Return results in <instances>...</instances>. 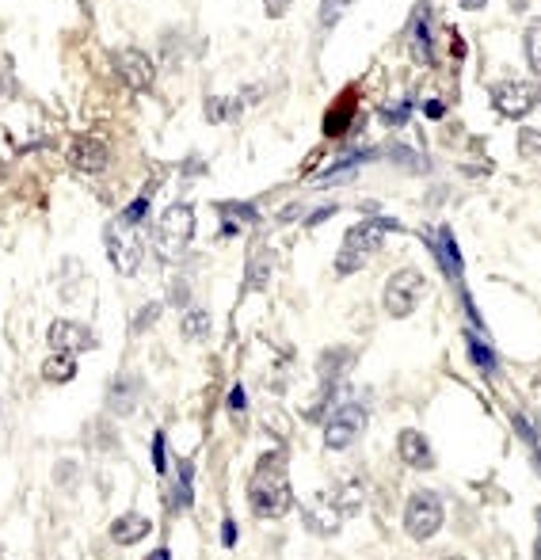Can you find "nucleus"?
Instances as JSON below:
<instances>
[{
  "label": "nucleus",
  "instance_id": "obj_4",
  "mask_svg": "<svg viewBox=\"0 0 541 560\" xmlns=\"http://www.w3.org/2000/svg\"><path fill=\"white\" fill-rule=\"evenodd\" d=\"M103 244H107V260H111V267L119 275H138L141 267V255H145V244H141V236L134 225H122L119 218L103 229Z\"/></svg>",
  "mask_w": 541,
  "mask_h": 560
},
{
  "label": "nucleus",
  "instance_id": "obj_31",
  "mask_svg": "<svg viewBox=\"0 0 541 560\" xmlns=\"http://www.w3.org/2000/svg\"><path fill=\"white\" fill-rule=\"evenodd\" d=\"M518 153L526 161H541V130H518Z\"/></svg>",
  "mask_w": 541,
  "mask_h": 560
},
{
  "label": "nucleus",
  "instance_id": "obj_34",
  "mask_svg": "<svg viewBox=\"0 0 541 560\" xmlns=\"http://www.w3.org/2000/svg\"><path fill=\"white\" fill-rule=\"evenodd\" d=\"M229 408H233V416H241L244 408H248V393H244V385H233V393H229Z\"/></svg>",
  "mask_w": 541,
  "mask_h": 560
},
{
  "label": "nucleus",
  "instance_id": "obj_35",
  "mask_svg": "<svg viewBox=\"0 0 541 560\" xmlns=\"http://www.w3.org/2000/svg\"><path fill=\"white\" fill-rule=\"evenodd\" d=\"M153 465H157V472L168 469V458H164V430H157V435H153Z\"/></svg>",
  "mask_w": 541,
  "mask_h": 560
},
{
  "label": "nucleus",
  "instance_id": "obj_17",
  "mask_svg": "<svg viewBox=\"0 0 541 560\" xmlns=\"http://www.w3.org/2000/svg\"><path fill=\"white\" fill-rule=\"evenodd\" d=\"M339 523H343V514L332 507L328 495H317V500L306 507V526L313 534H320V537H332L339 530Z\"/></svg>",
  "mask_w": 541,
  "mask_h": 560
},
{
  "label": "nucleus",
  "instance_id": "obj_9",
  "mask_svg": "<svg viewBox=\"0 0 541 560\" xmlns=\"http://www.w3.org/2000/svg\"><path fill=\"white\" fill-rule=\"evenodd\" d=\"M115 69L122 77V84L130 92H149L153 88V80H157V69H153V57H149L145 50L138 47H126L115 54Z\"/></svg>",
  "mask_w": 541,
  "mask_h": 560
},
{
  "label": "nucleus",
  "instance_id": "obj_12",
  "mask_svg": "<svg viewBox=\"0 0 541 560\" xmlns=\"http://www.w3.org/2000/svg\"><path fill=\"white\" fill-rule=\"evenodd\" d=\"M427 244H431V252H435V260H439V267H442V275L450 278V283H462L465 264H462V252H458V241H453V233H450L446 225L431 229V233H427Z\"/></svg>",
  "mask_w": 541,
  "mask_h": 560
},
{
  "label": "nucleus",
  "instance_id": "obj_16",
  "mask_svg": "<svg viewBox=\"0 0 541 560\" xmlns=\"http://www.w3.org/2000/svg\"><path fill=\"white\" fill-rule=\"evenodd\" d=\"M397 454H401L404 465H412V469H431V465H435V454H431L427 439L420 435V430H412V427H404L397 435Z\"/></svg>",
  "mask_w": 541,
  "mask_h": 560
},
{
  "label": "nucleus",
  "instance_id": "obj_10",
  "mask_svg": "<svg viewBox=\"0 0 541 560\" xmlns=\"http://www.w3.org/2000/svg\"><path fill=\"white\" fill-rule=\"evenodd\" d=\"M47 339H50V347L61 351V355H80V351H96L99 347V339H96V332L88 325H80V320H65V316L50 325Z\"/></svg>",
  "mask_w": 541,
  "mask_h": 560
},
{
  "label": "nucleus",
  "instance_id": "obj_24",
  "mask_svg": "<svg viewBox=\"0 0 541 560\" xmlns=\"http://www.w3.org/2000/svg\"><path fill=\"white\" fill-rule=\"evenodd\" d=\"M465 343H469V358H473V362H477V370L492 374V370H495V351H492V347H488V343H484V339H481L477 332H473V328L465 332Z\"/></svg>",
  "mask_w": 541,
  "mask_h": 560
},
{
  "label": "nucleus",
  "instance_id": "obj_1",
  "mask_svg": "<svg viewBox=\"0 0 541 560\" xmlns=\"http://www.w3.org/2000/svg\"><path fill=\"white\" fill-rule=\"evenodd\" d=\"M248 507L259 519H283L294 507V488H290L283 450H267V454L255 461L252 481H248Z\"/></svg>",
  "mask_w": 541,
  "mask_h": 560
},
{
  "label": "nucleus",
  "instance_id": "obj_6",
  "mask_svg": "<svg viewBox=\"0 0 541 560\" xmlns=\"http://www.w3.org/2000/svg\"><path fill=\"white\" fill-rule=\"evenodd\" d=\"M427 290V278L416 271V267H401L389 275V283H385V313L389 316H412V309L420 306V297Z\"/></svg>",
  "mask_w": 541,
  "mask_h": 560
},
{
  "label": "nucleus",
  "instance_id": "obj_33",
  "mask_svg": "<svg viewBox=\"0 0 541 560\" xmlns=\"http://www.w3.org/2000/svg\"><path fill=\"white\" fill-rule=\"evenodd\" d=\"M168 301H172V306H176V309H191V306H187V301H191V286L183 283V278H176V283H172Z\"/></svg>",
  "mask_w": 541,
  "mask_h": 560
},
{
  "label": "nucleus",
  "instance_id": "obj_38",
  "mask_svg": "<svg viewBox=\"0 0 541 560\" xmlns=\"http://www.w3.org/2000/svg\"><path fill=\"white\" fill-rule=\"evenodd\" d=\"M332 213H336V206H320L317 213H309V218H306V225L313 229V225H320V222H328V218H332Z\"/></svg>",
  "mask_w": 541,
  "mask_h": 560
},
{
  "label": "nucleus",
  "instance_id": "obj_42",
  "mask_svg": "<svg viewBox=\"0 0 541 560\" xmlns=\"http://www.w3.org/2000/svg\"><path fill=\"white\" fill-rule=\"evenodd\" d=\"M450 560H465V556H450Z\"/></svg>",
  "mask_w": 541,
  "mask_h": 560
},
{
  "label": "nucleus",
  "instance_id": "obj_21",
  "mask_svg": "<svg viewBox=\"0 0 541 560\" xmlns=\"http://www.w3.org/2000/svg\"><path fill=\"white\" fill-rule=\"evenodd\" d=\"M244 96H233V99H225V96H206V122H229V119H236L244 111Z\"/></svg>",
  "mask_w": 541,
  "mask_h": 560
},
{
  "label": "nucleus",
  "instance_id": "obj_25",
  "mask_svg": "<svg viewBox=\"0 0 541 560\" xmlns=\"http://www.w3.org/2000/svg\"><path fill=\"white\" fill-rule=\"evenodd\" d=\"M523 54H526V66L534 69V77H541V19L526 27L523 35Z\"/></svg>",
  "mask_w": 541,
  "mask_h": 560
},
{
  "label": "nucleus",
  "instance_id": "obj_7",
  "mask_svg": "<svg viewBox=\"0 0 541 560\" xmlns=\"http://www.w3.org/2000/svg\"><path fill=\"white\" fill-rule=\"evenodd\" d=\"M366 427V408L362 404H339L324 423V446L328 450H348Z\"/></svg>",
  "mask_w": 541,
  "mask_h": 560
},
{
  "label": "nucleus",
  "instance_id": "obj_37",
  "mask_svg": "<svg viewBox=\"0 0 541 560\" xmlns=\"http://www.w3.org/2000/svg\"><path fill=\"white\" fill-rule=\"evenodd\" d=\"M423 115H427V119H442V115H446V103H442V99H427V103H423Z\"/></svg>",
  "mask_w": 541,
  "mask_h": 560
},
{
  "label": "nucleus",
  "instance_id": "obj_32",
  "mask_svg": "<svg viewBox=\"0 0 541 560\" xmlns=\"http://www.w3.org/2000/svg\"><path fill=\"white\" fill-rule=\"evenodd\" d=\"M157 320H161V301H149V306L138 309V316H134V325H130V328H134V332H145L149 325H157Z\"/></svg>",
  "mask_w": 541,
  "mask_h": 560
},
{
  "label": "nucleus",
  "instance_id": "obj_22",
  "mask_svg": "<svg viewBox=\"0 0 541 560\" xmlns=\"http://www.w3.org/2000/svg\"><path fill=\"white\" fill-rule=\"evenodd\" d=\"M328 500H332V507H336L339 514H355V511L362 507V500H366V492H362L359 481H348V484H339V488L328 495Z\"/></svg>",
  "mask_w": 541,
  "mask_h": 560
},
{
  "label": "nucleus",
  "instance_id": "obj_36",
  "mask_svg": "<svg viewBox=\"0 0 541 560\" xmlns=\"http://www.w3.org/2000/svg\"><path fill=\"white\" fill-rule=\"evenodd\" d=\"M290 5H294V0H264V8H267V16H271V19L286 16V12H290Z\"/></svg>",
  "mask_w": 541,
  "mask_h": 560
},
{
  "label": "nucleus",
  "instance_id": "obj_13",
  "mask_svg": "<svg viewBox=\"0 0 541 560\" xmlns=\"http://www.w3.org/2000/svg\"><path fill=\"white\" fill-rule=\"evenodd\" d=\"M149 534H153V519L141 514V511H126L107 526V537H111L115 545H138V542H145Z\"/></svg>",
  "mask_w": 541,
  "mask_h": 560
},
{
  "label": "nucleus",
  "instance_id": "obj_41",
  "mask_svg": "<svg viewBox=\"0 0 541 560\" xmlns=\"http://www.w3.org/2000/svg\"><path fill=\"white\" fill-rule=\"evenodd\" d=\"M537 526H541V507H537ZM537 560H541V542H537V553H534Z\"/></svg>",
  "mask_w": 541,
  "mask_h": 560
},
{
  "label": "nucleus",
  "instance_id": "obj_5",
  "mask_svg": "<svg viewBox=\"0 0 541 560\" xmlns=\"http://www.w3.org/2000/svg\"><path fill=\"white\" fill-rule=\"evenodd\" d=\"M442 519H446V511H442V500H439L435 492L420 488V492L408 495V503H404V530H408V537L427 542V537L439 534Z\"/></svg>",
  "mask_w": 541,
  "mask_h": 560
},
{
  "label": "nucleus",
  "instance_id": "obj_19",
  "mask_svg": "<svg viewBox=\"0 0 541 560\" xmlns=\"http://www.w3.org/2000/svg\"><path fill=\"white\" fill-rule=\"evenodd\" d=\"M271 267H275V260H271V252L267 248H259V252H252V260H248V275H244V290H267V283H271Z\"/></svg>",
  "mask_w": 541,
  "mask_h": 560
},
{
  "label": "nucleus",
  "instance_id": "obj_15",
  "mask_svg": "<svg viewBox=\"0 0 541 560\" xmlns=\"http://www.w3.org/2000/svg\"><path fill=\"white\" fill-rule=\"evenodd\" d=\"M412 54H416V61H423V66L435 61V16H431V5H416V16H412Z\"/></svg>",
  "mask_w": 541,
  "mask_h": 560
},
{
  "label": "nucleus",
  "instance_id": "obj_8",
  "mask_svg": "<svg viewBox=\"0 0 541 560\" xmlns=\"http://www.w3.org/2000/svg\"><path fill=\"white\" fill-rule=\"evenodd\" d=\"M537 99H541V92L534 88L530 80H500V84H492V107L504 119H523Z\"/></svg>",
  "mask_w": 541,
  "mask_h": 560
},
{
  "label": "nucleus",
  "instance_id": "obj_23",
  "mask_svg": "<svg viewBox=\"0 0 541 560\" xmlns=\"http://www.w3.org/2000/svg\"><path fill=\"white\" fill-rule=\"evenodd\" d=\"M210 328H213V320H210L206 309H183V316H180V332H183V339H206Z\"/></svg>",
  "mask_w": 541,
  "mask_h": 560
},
{
  "label": "nucleus",
  "instance_id": "obj_14",
  "mask_svg": "<svg viewBox=\"0 0 541 560\" xmlns=\"http://www.w3.org/2000/svg\"><path fill=\"white\" fill-rule=\"evenodd\" d=\"M138 393H141V381H138L134 374H119V378L111 381V389H107V412H111L115 420L134 416Z\"/></svg>",
  "mask_w": 541,
  "mask_h": 560
},
{
  "label": "nucleus",
  "instance_id": "obj_26",
  "mask_svg": "<svg viewBox=\"0 0 541 560\" xmlns=\"http://www.w3.org/2000/svg\"><path fill=\"white\" fill-rule=\"evenodd\" d=\"M191 477H194V465L180 461L176 465V492H172V507H176V511L191 507Z\"/></svg>",
  "mask_w": 541,
  "mask_h": 560
},
{
  "label": "nucleus",
  "instance_id": "obj_40",
  "mask_svg": "<svg viewBox=\"0 0 541 560\" xmlns=\"http://www.w3.org/2000/svg\"><path fill=\"white\" fill-rule=\"evenodd\" d=\"M458 5H462L465 12H484V5H488V0H458Z\"/></svg>",
  "mask_w": 541,
  "mask_h": 560
},
{
  "label": "nucleus",
  "instance_id": "obj_20",
  "mask_svg": "<svg viewBox=\"0 0 541 560\" xmlns=\"http://www.w3.org/2000/svg\"><path fill=\"white\" fill-rule=\"evenodd\" d=\"M73 378H77V355H61V351H54L47 362H42V381L65 385V381H73Z\"/></svg>",
  "mask_w": 541,
  "mask_h": 560
},
{
  "label": "nucleus",
  "instance_id": "obj_29",
  "mask_svg": "<svg viewBox=\"0 0 541 560\" xmlns=\"http://www.w3.org/2000/svg\"><path fill=\"white\" fill-rule=\"evenodd\" d=\"M332 107H336V111L328 115V122H324V130H328V134H339V130H343V119L355 111V96H343V99L332 103Z\"/></svg>",
  "mask_w": 541,
  "mask_h": 560
},
{
  "label": "nucleus",
  "instance_id": "obj_18",
  "mask_svg": "<svg viewBox=\"0 0 541 560\" xmlns=\"http://www.w3.org/2000/svg\"><path fill=\"white\" fill-rule=\"evenodd\" d=\"M218 213H222V236H236L244 233L248 225H255V206L248 202H218Z\"/></svg>",
  "mask_w": 541,
  "mask_h": 560
},
{
  "label": "nucleus",
  "instance_id": "obj_30",
  "mask_svg": "<svg viewBox=\"0 0 541 560\" xmlns=\"http://www.w3.org/2000/svg\"><path fill=\"white\" fill-rule=\"evenodd\" d=\"M145 213H149V191H145V195H138L134 202H130V206L119 213V222H122V225H134V229H138V225L145 222Z\"/></svg>",
  "mask_w": 541,
  "mask_h": 560
},
{
  "label": "nucleus",
  "instance_id": "obj_43",
  "mask_svg": "<svg viewBox=\"0 0 541 560\" xmlns=\"http://www.w3.org/2000/svg\"><path fill=\"white\" fill-rule=\"evenodd\" d=\"M0 412H5V408H0Z\"/></svg>",
  "mask_w": 541,
  "mask_h": 560
},
{
  "label": "nucleus",
  "instance_id": "obj_28",
  "mask_svg": "<svg viewBox=\"0 0 541 560\" xmlns=\"http://www.w3.org/2000/svg\"><path fill=\"white\" fill-rule=\"evenodd\" d=\"M412 99H397V103H385V107H378V115H381V122L385 126H404L408 119H412Z\"/></svg>",
  "mask_w": 541,
  "mask_h": 560
},
{
  "label": "nucleus",
  "instance_id": "obj_39",
  "mask_svg": "<svg viewBox=\"0 0 541 560\" xmlns=\"http://www.w3.org/2000/svg\"><path fill=\"white\" fill-rule=\"evenodd\" d=\"M222 545H236V523L233 519L222 523Z\"/></svg>",
  "mask_w": 541,
  "mask_h": 560
},
{
  "label": "nucleus",
  "instance_id": "obj_2",
  "mask_svg": "<svg viewBox=\"0 0 541 560\" xmlns=\"http://www.w3.org/2000/svg\"><path fill=\"white\" fill-rule=\"evenodd\" d=\"M389 233H401V222H393V218H366V222L351 225L348 236H343V244H339V255H336V275L362 271L381 252Z\"/></svg>",
  "mask_w": 541,
  "mask_h": 560
},
{
  "label": "nucleus",
  "instance_id": "obj_27",
  "mask_svg": "<svg viewBox=\"0 0 541 560\" xmlns=\"http://www.w3.org/2000/svg\"><path fill=\"white\" fill-rule=\"evenodd\" d=\"M355 5V0H320V12H317V24L320 31H332L343 16H348V8Z\"/></svg>",
  "mask_w": 541,
  "mask_h": 560
},
{
  "label": "nucleus",
  "instance_id": "obj_11",
  "mask_svg": "<svg viewBox=\"0 0 541 560\" xmlns=\"http://www.w3.org/2000/svg\"><path fill=\"white\" fill-rule=\"evenodd\" d=\"M69 164L77 171H84V176H99V171H107V164H111V145L99 134H80L69 149Z\"/></svg>",
  "mask_w": 541,
  "mask_h": 560
},
{
  "label": "nucleus",
  "instance_id": "obj_3",
  "mask_svg": "<svg viewBox=\"0 0 541 560\" xmlns=\"http://www.w3.org/2000/svg\"><path fill=\"white\" fill-rule=\"evenodd\" d=\"M194 236V206L191 202H172L157 225H153V248L161 260H176V255H183V248L191 244Z\"/></svg>",
  "mask_w": 541,
  "mask_h": 560
}]
</instances>
